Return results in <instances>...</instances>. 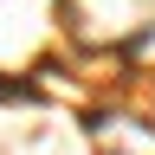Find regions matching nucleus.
Wrapping results in <instances>:
<instances>
[{"label": "nucleus", "instance_id": "f257e3e1", "mask_svg": "<svg viewBox=\"0 0 155 155\" xmlns=\"http://www.w3.org/2000/svg\"><path fill=\"white\" fill-rule=\"evenodd\" d=\"M97 155H155V129L149 123H123V116H104L97 123Z\"/></svg>", "mask_w": 155, "mask_h": 155}]
</instances>
